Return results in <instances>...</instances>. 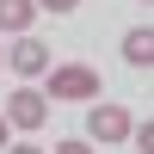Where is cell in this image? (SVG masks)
Returning <instances> with one entry per match:
<instances>
[{
    "instance_id": "obj_1",
    "label": "cell",
    "mask_w": 154,
    "mask_h": 154,
    "mask_svg": "<svg viewBox=\"0 0 154 154\" xmlns=\"http://www.w3.org/2000/svg\"><path fill=\"white\" fill-rule=\"evenodd\" d=\"M43 99H99V68L74 62V68H56L43 86Z\"/></svg>"
},
{
    "instance_id": "obj_2",
    "label": "cell",
    "mask_w": 154,
    "mask_h": 154,
    "mask_svg": "<svg viewBox=\"0 0 154 154\" xmlns=\"http://www.w3.org/2000/svg\"><path fill=\"white\" fill-rule=\"evenodd\" d=\"M130 111L123 105H93V117H86V130H93V142L99 148H117V142H130Z\"/></svg>"
},
{
    "instance_id": "obj_3",
    "label": "cell",
    "mask_w": 154,
    "mask_h": 154,
    "mask_svg": "<svg viewBox=\"0 0 154 154\" xmlns=\"http://www.w3.org/2000/svg\"><path fill=\"white\" fill-rule=\"evenodd\" d=\"M0 117H6L12 130H43V117H49V99H43V93H12Z\"/></svg>"
},
{
    "instance_id": "obj_4",
    "label": "cell",
    "mask_w": 154,
    "mask_h": 154,
    "mask_svg": "<svg viewBox=\"0 0 154 154\" xmlns=\"http://www.w3.org/2000/svg\"><path fill=\"white\" fill-rule=\"evenodd\" d=\"M6 62H12L19 74H43V68H49V43H37V37H19Z\"/></svg>"
},
{
    "instance_id": "obj_5",
    "label": "cell",
    "mask_w": 154,
    "mask_h": 154,
    "mask_svg": "<svg viewBox=\"0 0 154 154\" xmlns=\"http://www.w3.org/2000/svg\"><path fill=\"white\" fill-rule=\"evenodd\" d=\"M123 62H130V68H148L154 62V31L148 25H136V31L123 37Z\"/></svg>"
},
{
    "instance_id": "obj_6",
    "label": "cell",
    "mask_w": 154,
    "mask_h": 154,
    "mask_svg": "<svg viewBox=\"0 0 154 154\" xmlns=\"http://www.w3.org/2000/svg\"><path fill=\"white\" fill-rule=\"evenodd\" d=\"M37 0H0V31H31Z\"/></svg>"
},
{
    "instance_id": "obj_7",
    "label": "cell",
    "mask_w": 154,
    "mask_h": 154,
    "mask_svg": "<svg viewBox=\"0 0 154 154\" xmlns=\"http://www.w3.org/2000/svg\"><path fill=\"white\" fill-rule=\"evenodd\" d=\"M130 136H136V148H142V154H154V123H148V117L130 123Z\"/></svg>"
},
{
    "instance_id": "obj_8",
    "label": "cell",
    "mask_w": 154,
    "mask_h": 154,
    "mask_svg": "<svg viewBox=\"0 0 154 154\" xmlns=\"http://www.w3.org/2000/svg\"><path fill=\"white\" fill-rule=\"evenodd\" d=\"M56 154H99L93 142H56Z\"/></svg>"
},
{
    "instance_id": "obj_9",
    "label": "cell",
    "mask_w": 154,
    "mask_h": 154,
    "mask_svg": "<svg viewBox=\"0 0 154 154\" xmlns=\"http://www.w3.org/2000/svg\"><path fill=\"white\" fill-rule=\"evenodd\" d=\"M37 6H49V12H74L80 0H37Z\"/></svg>"
},
{
    "instance_id": "obj_10",
    "label": "cell",
    "mask_w": 154,
    "mask_h": 154,
    "mask_svg": "<svg viewBox=\"0 0 154 154\" xmlns=\"http://www.w3.org/2000/svg\"><path fill=\"white\" fill-rule=\"evenodd\" d=\"M0 154H43V148H0Z\"/></svg>"
},
{
    "instance_id": "obj_11",
    "label": "cell",
    "mask_w": 154,
    "mask_h": 154,
    "mask_svg": "<svg viewBox=\"0 0 154 154\" xmlns=\"http://www.w3.org/2000/svg\"><path fill=\"white\" fill-rule=\"evenodd\" d=\"M6 130H12V123H6V117H0V148H6Z\"/></svg>"
},
{
    "instance_id": "obj_12",
    "label": "cell",
    "mask_w": 154,
    "mask_h": 154,
    "mask_svg": "<svg viewBox=\"0 0 154 154\" xmlns=\"http://www.w3.org/2000/svg\"><path fill=\"white\" fill-rule=\"evenodd\" d=\"M0 68H6V56H0Z\"/></svg>"
}]
</instances>
